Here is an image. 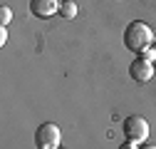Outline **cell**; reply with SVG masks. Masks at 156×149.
Listing matches in <instances>:
<instances>
[{
  "instance_id": "1",
  "label": "cell",
  "mask_w": 156,
  "mask_h": 149,
  "mask_svg": "<svg viewBox=\"0 0 156 149\" xmlns=\"http://www.w3.org/2000/svg\"><path fill=\"white\" fill-rule=\"evenodd\" d=\"M151 42H154V32H151V27H149L146 23L134 20V23L126 25V30H124V47H126L129 52L141 55L144 50L151 47Z\"/></svg>"
},
{
  "instance_id": "2",
  "label": "cell",
  "mask_w": 156,
  "mask_h": 149,
  "mask_svg": "<svg viewBox=\"0 0 156 149\" xmlns=\"http://www.w3.org/2000/svg\"><path fill=\"white\" fill-rule=\"evenodd\" d=\"M122 129H124V137L129 142H136V144L149 137V122L144 117H139V114H129L124 119V127Z\"/></svg>"
},
{
  "instance_id": "3",
  "label": "cell",
  "mask_w": 156,
  "mask_h": 149,
  "mask_svg": "<svg viewBox=\"0 0 156 149\" xmlns=\"http://www.w3.org/2000/svg\"><path fill=\"white\" fill-rule=\"evenodd\" d=\"M35 144H37V149H57L60 147V127L52 122L40 124L35 132Z\"/></svg>"
},
{
  "instance_id": "4",
  "label": "cell",
  "mask_w": 156,
  "mask_h": 149,
  "mask_svg": "<svg viewBox=\"0 0 156 149\" xmlns=\"http://www.w3.org/2000/svg\"><path fill=\"white\" fill-rule=\"evenodd\" d=\"M129 74H131L134 82H149L154 77V62L151 60H144V57H136L129 65Z\"/></svg>"
},
{
  "instance_id": "5",
  "label": "cell",
  "mask_w": 156,
  "mask_h": 149,
  "mask_svg": "<svg viewBox=\"0 0 156 149\" xmlns=\"http://www.w3.org/2000/svg\"><path fill=\"white\" fill-rule=\"evenodd\" d=\"M30 13L35 17L47 20L55 13H60V3H57V0H30Z\"/></svg>"
},
{
  "instance_id": "6",
  "label": "cell",
  "mask_w": 156,
  "mask_h": 149,
  "mask_svg": "<svg viewBox=\"0 0 156 149\" xmlns=\"http://www.w3.org/2000/svg\"><path fill=\"white\" fill-rule=\"evenodd\" d=\"M60 15L67 17V20H72V17L77 15V5L72 3V0H67V3H60Z\"/></svg>"
},
{
  "instance_id": "7",
  "label": "cell",
  "mask_w": 156,
  "mask_h": 149,
  "mask_svg": "<svg viewBox=\"0 0 156 149\" xmlns=\"http://www.w3.org/2000/svg\"><path fill=\"white\" fill-rule=\"evenodd\" d=\"M10 17H12L10 8H5V5H3V8H0V23H3V27H5L8 23H10Z\"/></svg>"
},
{
  "instance_id": "8",
  "label": "cell",
  "mask_w": 156,
  "mask_h": 149,
  "mask_svg": "<svg viewBox=\"0 0 156 149\" xmlns=\"http://www.w3.org/2000/svg\"><path fill=\"white\" fill-rule=\"evenodd\" d=\"M116 149H139V147H136V142H124V144H119V147H116Z\"/></svg>"
},
{
  "instance_id": "9",
  "label": "cell",
  "mask_w": 156,
  "mask_h": 149,
  "mask_svg": "<svg viewBox=\"0 0 156 149\" xmlns=\"http://www.w3.org/2000/svg\"><path fill=\"white\" fill-rule=\"evenodd\" d=\"M5 40H8V30L3 27V30H0V45H5Z\"/></svg>"
},
{
  "instance_id": "10",
  "label": "cell",
  "mask_w": 156,
  "mask_h": 149,
  "mask_svg": "<svg viewBox=\"0 0 156 149\" xmlns=\"http://www.w3.org/2000/svg\"><path fill=\"white\" fill-rule=\"evenodd\" d=\"M141 149H156V147H154V144H146V147H141Z\"/></svg>"
},
{
  "instance_id": "11",
  "label": "cell",
  "mask_w": 156,
  "mask_h": 149,
  "mask_svg": "<svg viewBox=\"0 0 156 149\" xmlns=\"http://www.w3.org/2000/svg\"><path fill=\"white\" fill-rule=\"evenodd\" d=\"M154 50H156V47H154ZM154 62H156V60H154Z\"/></svg>"
}]
</instances>
